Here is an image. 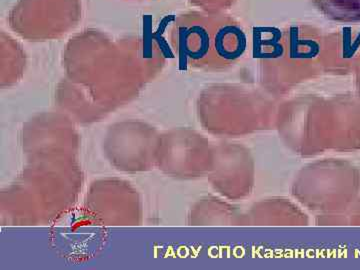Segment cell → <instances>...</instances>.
Instances as JSON below:
<instances>
[{"label": "cell", "mask_w": 360, "mask_h": 270, "mask_svg": "<svg viewBox=\"0 0 360 270\" xmlns=\"http://www.w3.org/2000/svg\"><path fill=\"white\" fill-rule=\"evenodd\" d=\"M214 22L206 17L186 16L174 24L173 41L185 56L200 59L213 48Z\"/></svg>", "instance_id": "cell-1"}, {"label": "cell", "mask_w": 360, "mask_h": 270, "mask_svg": "<svg viewBox=\"0 0 360 270\" xmlns=\"http://www.w3.org/2000/svg\"><path fill=\"white\" fill-rule=\"evenodd\" d=\"M246 47V36L242 28L228 20L213 25V49L218 57L231 60L239 57Z\"/></svg>", "instance_id": "cell-2"}, {"label": "cell", "mask_w": 360, "mask_h": 270, "mask_svg": "<svg viewBox=\"0 0 360 270\" xmlns=\"http://www.w3.org/2000/svg\"><path fill=\"white\" fill-rule=\"evenodd\" d=\"M351 27H344L342 30L343 34V57L349 58L352 57L354 52L357 50L360 44V33L354 42L351 43Z\"/></svg>", "instance_id": "cell-5"}, {"label": "cell", "mask_w": 360, "mask_h": 270, "mask_svg": "<svg viewBox=\"0 0 360 270\" xmlns=\"http://www.w3.org/2000/svg\"><path fill=\"white\" fill-rule=\"evenodd\" d=\"M253 48L254 57H281L284 53L281 30L276 27H254Z\"/></svg>", "instance_id": "cell-3"}, {"label": "cell", "mask_w": 360, "mask_h": 270, "mask_svg": "<svg viewBox=\"0 0 360 270\" xmlns=\"http://www.w3.org/2000/svg\"><path fill=\"white\" fill-rule=\"evenodd\" d=\"M289 39V51L291 58H314L320 52V44L312 36H302V32L296 26H291L287 32Z\"/></svg>", "instance_id": "cell-4"}]
</instances>
